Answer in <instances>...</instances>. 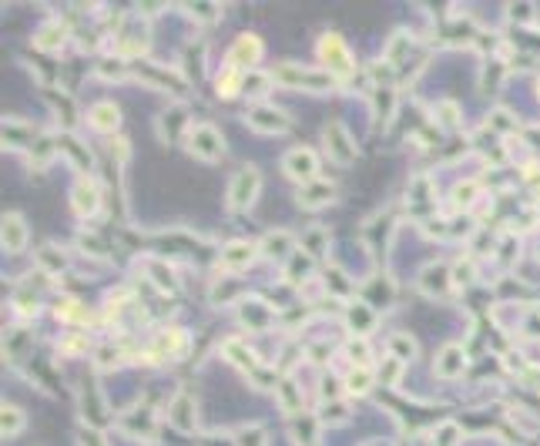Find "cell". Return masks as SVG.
<instances>
[{"instance_id":"277c9868","label":"cell","mask_w":540,"mask_h":446,"mask_svg":"<svg viewBox=\"0 0 540 446\" xmlns=\"http://www.w3.org/2000/svg\"><path fill=\"white\" fill-rule=\"evenodd\" d=\"M188 151H192L195 158L215 161V158L225 151V141H222V135L215 131L212 124H195L192 131H188Z\"/></svg>"},{"instance_id":"d6a6232c","label":"cell","mask_w":540,"mask_h":446,"mask_svg":"<svg viewBox=\"0 0 540 446\" xmlns=\"http://www.w3.org/2000/svg\"><path fill=\"white\" fill-rule=\"evenodd\" d=\"M406 54V34H396V38L389 40V47H386V60L389 64H400Z\"/></svg>"},{"instance_id":"d590c367","label":"cell","mask_w":540,"mask_h":446,"mask_svg":"<svg viewBox=\"0 0 540 446\" xmlns=\"http://www.w3.org/2000/svg\"><path fill=\"white\" fill-rule=\"evenodd\" d=\"M346 352L352 356V363H356V366H359V369H366V356H369V349H366V342H363V339L349 342V346H346Z\"/></svg>"},{"instance_id":"836d02e7","label":"cell","mask_w":540,"mask_h":446,"mask_svg":"<svg viewBox=\"0 0 540 446\" xmlns=\"http://www.w3.org/2000/svg\"><path fill=\"white\" fill-rule=\"evenodd\" d=\"M309 262L306 255H292L289 258V282H299V279H306V272H309Z\"/></svg>"},{"instance_id":"4316f807","label":"cell","mask_w":540,"mask_h":446,"mask_svg":"<svg viewBox=\"0 0 540 446\" xmlns=\"http://www.w3.org/2000/svg\"><path fill=\"white\" fill-rule=\"evenodd\" d=\"M0 429H3V436H17L20 429H24V413L17 406H3L0 413Z\"/></svg>"},{"instance_id":"60d3db41","label":"cell","mask_w":540,"mask_h":446,"mask_svg":"<svg viewBox=\"0 0 540 446\" xmlns=\"http://www.w3.org/2000/svg\"><path fill=\"white\" fill-rule=\"evenodd\" d=\"M195 17L198 20H215L218 17V7H215V3H195Z\"/></svg>"},{"instance_id":"30bf717a","label":"cell","mask_w":540,"mask_h":446,"mask_svg":"<svg viewBox=\"0 0 540 446\" xmlns=\"http://www.w3.org/2000/svg\"><path fill=\"white\" fill-rule=\"evenodd\" d=\"M255 255H259V245H252V242H231V245L222 249V269H229V272L249 269L252 262H255Z\"/></svg>"},{"instance_id":"6da1fadb","label":"cell","mask_w":540,"mask_h":446,"mask_svg":"<svg viewBox=\"0 0 540 446\" xmlns=\"http://www.w3.org/2000/svg\"><path fill=\"white\" fill-rule=\"evenodd\" d=\"M259 188H262V178L255 168H242L235 172V178L229 181V208L231 212H245L252 208V201L259 198Z\"/></svg>"},{"instance_id":"e0dca14e","label":"cell","mask_w":540,"mask_h":446,"mask_svg":"<svg viewBox=\"0 0 540 446\" xmlns=\"http://www.w3.org/2000/svg\"><path fill=\"white\" fill-rule=\"evenodd\" d=\"M88 121H91V128H97V131H117V124H121V115H117V108L111 104V101H101V104H95L91 108V115H88Z\"/></svg>"},{"instance_id":"f1b7e54d","label":"cell","mask_w":540,"mask_h":446,"mask_svg":"<svg viewBox=\"0 0 540 446\" xmlns=\"http://www.w3.org/2000/svg\"><path fill=\"white\" fill-rule=\"evenodd\" d=\"M152 279H154V286H158V289H168V292L178 289L174 272L168 269V265H161V262H152Z\"/></svg>"},{"instance_id":"7402d4cb","label":"cell","mask_w":540,"mask_h":446,"mask_svg":"<svg viewBox=\"0 0 540 446\" xmlns=\"http://www.w3.org/2000/svg\"><path fill=\"white\" fill-rule=\"evenodd\" d=\"M349 326H352V332H359V336H366L369 329H373V322H376V312L369 309L366 302H356V306H349Z\"/></svg>"},{"instance_id":"ee69618b","label":"cell","mask_w":540,"mask_h":446,"mask_svg":"<svg viewBox=\"0 0 540 446\" xmlns=\"http://www.w3.org/2000/svg\"><path fill=\"white\" fill-rule=\"evenodd\" d=\"M40 262H44V265H47L51 272H60V269H64V258L51 255V249H44V252H40Z\"/></svg>"},{"instance_id":"4fadbf2b","label":"cell","mask_w":540,"mask_h":446,"mask_svg":"<svg viewBox=\"0 0 540 446\" xmlns=\"http://www.w3.org/2000/svg\"><path fill=\"white\" fill-rule=\"evenodd\" d=\"M332 198H336V188H332L329 181H319V178L299 188V205H302V208H322Z\"/></svg>"},{"instance_id":"83f0119b","label":"cell","mask_w":540,"mask_h":446,"mask_svg":"<svg viewBox=\"0 0 540 446\" xmlns=\"http://www.w3.org/2000/svg\"><path fill=\"white\" fill-rule=\"evenodd\" d=\"M58 315L64 319V322H88V309H84L77 299H60Z\"/></svg>"},{"instance_id":"b9f144b4","label":"cell","mask_w":540,"mask_h":446,"mask_svg":"<svg viewBox=\"0 0 540 446\" xmlns=\"http://www.w3.org/2000/svg\"><path fill=\"white\" fill-rule=\"evenodd\" d=\"M101 74H104V78H124V60H115V64L104 60V64H101Z\"/></svg>"},{"instance_id":"f546056e","label":"cell","mask_w":540,"mask_h":446,"mask_svg":"<svg viewBox=\"0 0 540 446\" xmlns=\"http://www.w3.org/2000/svg\"><path fill=\"white\" fill-rule=\"evenodd\" d=\"M58 148H64V151H67V155L74 158V161L81 165V168H91V155H84V148L77 144L74 138H64V141H60Z\"/></svg>"},{"instance_id":"f35d334b","label":"cell","mask_w":540,"mask_h":446,"mask_svg":"<svg viewBox=\"0 0 540 446\" xmlns=\"http://www.w3.org/2000/svg\"><path fill=\"white\" fill-rule=\"evenodd\" d=\"M101 369H108V366H117V349H111V346H101L97 349V359H95Z\"/></svg>"},{"instance_id":"8fae6325","label":"cell","mask_w":540,"mask_h":446,"mask_svg":"<svg viewBox=\"0 0 540 446\" xmlns=\"http://www.w3.org/2000/svg\"><path fill=\"white\" fill-rule=\"evenodd\" d=\"M0 242H3V249L7 252H24V245H27V225H24V218L20 215H3V229H0Z\"/></svg>"},{"instance_id":"5b68a950","label":"cell","mask_w":540,"mask_h":446,"mask_svg":"<svg viewBox=\"0 0 540 446\" xmlns=\"http://www.w3.org/2000/svg\"><path fill=\"white\" fill-rule=\"evenodd\" d=\"M249 124L255 131H262V135H282V131H289V115H282L279 108H272V104H255L249 115Z\"/></svg>"},{"instance_id":"d6986e66","label":"cell","mask_w":540,"mask_h":446,"mask_svg":"<svg viewBox=\"0 0 540 446\" xmlns=\"http://www.w3.org/2000/svg\"><path fill=\"white\" fill-rule=\"evenodd\" d=\"M31 141H34V131L24 121H17V117L3 121V144L7 148H20V144H31Z\"/></svg>"},{"instance_id":"44dd1931","label":"cell","mask_w":540,"mask_h":446,"mask_svg":"<svg viewBox=\"0 0 540 446\" xmlns=\"http://www.w3.org/2000/svg\"><path fill=\"white\" fill-rule=\"evenodd\" d=\"M450 282H453V275L443 269V265H429L423 272V292L426 295H443L450 289Z\"/></svg>"},{"instance_id":"ba28073f","label":"cell","mask_w":540,"mask_h":446,"mask_svg":"<svg viewBox=\"0 0 540 446\" xmlns=\"http://www.w3.org/2000/svg\"><path fill=\"white\" fill-rule=\"evenodd\" d=\"M71 205H74V212L81 218H88V215H95L101 208V188H97L91 178H81L74 185V195H71Z\"/></svg>"},{"instance_id":"3957f363","label":"cell","mask_w":540,"mask_h":446,"mask_svg":"<svg viewBox=\"0 0 540 446\" xmlns=\"http://www.w3.org/2000/svg\"><path fill=\"white\" fill-rule=\"evenodd\" d=\"M319 58L329 67V74L346 78L349 71H352V54H349V47L343 44L339 34H326V38L319 40Z\"/></svg>"},{"instance_id":"8d00e7d4","label":"cell","mask_w":540,"mask_h":446,"mask_svg":"<svg viewBox=\"0 0 540 446\" xmlns=\"http://www.w3.org/2000/svg\"><path fill=\"white\" fill-rule=\"evenodd\" d=\"M238 446H265L262 429H242V433H238Z\"/></svg>"},{"instance_id":"7a4b0ae2","label":"cell","mask_w":540,"mask_h":446,"mask_svg":"<svg viewBox=\"0 0 540 446\" xmlns=\"http://www.w3.org/2000/svg\"><path fill=\"white\" fill-rule=\"evenodd\" d=\"M272 81H279L286 88H302L306 84L309 91H326V88H332V74H316V71L295 67V64H279L272 71Z\"/></svg>"},{"instance_id":"5bb4252c","label":"cell","mask_w":540,"mask_h":446,"mask_svg":"<svg viewBox=\"0 0 540 446\" xmlns=\"http://www.w3.org/2000/svg\"><path fill=\"white\" fill-rule=\"evenodd\" d=\"M433 369H436V376H443V379H457V376H463V369H466V356H463L460 346H446V349H440Z\"/></svg>"},{"instance_id":"52a82bcc","label":"cell","mask_w":540,"mask_h":446,"mask_svg":"<svg viewBox=\"0 0 540 446\" xmlns=\"http://www.w3.org/2000/svg\"><path fill=\"white\" fill-rule=\"evenodd\" d=\"M282 168H286V175H292L295 181L309 185V181H316L319 161H316V155H312L309 148H292L289 155H286V161H282Z\"/></svg>"},{"instance_id":"2e32d148","label":"cell","mask_w":540,"mask_h":446,"mask_svg":"<svg viewBox=\"0 0 540 446\" xmlns=\"http://www.w3.org/2000/svg\"><path fill=\"white\" fill-rule=\"evenodd\" d=\"M185 346H188V336L178 332V329H168L154 339V356H161V359H178V356L185 352Z\"/></svg>"},{"instance_id":"484cf974","label":"cell","mask_w":540,"mask_h":446,"mask_svg":"<svg viewBox=\"0 0 540 446\" xmlns=\"http://www.w3.org/2000/svg\"><path fill=\"white\" fill-rule=\"evenodd\" d=\"M389 356H393V359H400V363H406V359H413V356H416V342H413L409 336H403V332H396V336L389 339Z\"/></svg>"},{"instance_id":"603a6c76","label":"cell","mask_w":540,"mask_h":446,"mask_svg":"<svg viewBox=\"0 0 540 446\" xmlns=\"http://www.w3.org/2000/svg\"><path fill=\"white\" fill-rule=\"evenodd\" d=\"M222 349H225V356H229V359H231V363H235L238 369H245V372H255V369H259V363L252 359V349H245V346H242L238 339H229V342H225Z\"/></svg>"},{"instance_id":"f6af8a7d","label":"cell","mask_w":540,"mask_h":446,"mask_svg":"<svg viewBox=\"0 0 540 446\" xmlns=\"http://www.w3.org/2000/svg\"><path fill=\"white\" fill-rule=\"evenodd\" d=\"M84 446H101V440H97V433H84Z\"/></svg>"},{"instance_id":"ab89813d","label":"cell","mask_w":540,"mask_h":446,"mask_svg":"<svg viewBox=\"0 0 540 446\" xmlns=\"http://www.w3.org/2000/svg\"><path fill=\"white\" fill-rule=\"evenodd\" d=\"M473 198H477V185H473V181H466V185H460V188H457V205H463V208H466Z\"/></svg>"},{"instance_id":"7bdbcfd3","label":"cell","mask_w":540,"mask_h":446,"mask_svg":"<svg viewBox=\"0 0 540 446\" xmlns=\"http://www.w3.org/2000/svg\"><path fill=\"white\" fill-rule=\"evenodd\" d=\"M436 446H457V427H453V423H446V427L440 429V440H436Z\"/></svg>"},{"instance_id":"9c48e42d","label":"cell","mask_w":540,"mask_h":446,"mask_svg":"<svg viewBox=\"0 0 540 446\" xmlns=\"http://www.w3.org/2000/svg\"><path fill=\"white\" fill-rule=\"evenodd\" d=\"M259 58H262V40L255 38V34H242V38L231 44V51H229V64H231V67H252Z\"/></svg>"},{"instance_id":"4dcf8cb0","label":"cell","mask_w":540,"mask_h":446,"mask_svg":"<svg viewBox=\"0 0 540 446\" xmlns=\"http://www.w3.org/2000/svg\"><path fill=\"white\" fill-rule=\"evenodd\" d=\"M272 84V74L265 78V74H245V91H249L252 97H262L265 91H269Z\"/></svg>"},{"instance_id":"8992f818","label":"cell","mask_w":540,"mask_h":446,"mask_svg":"<svg viewBox=\"0 0 540 446\" xmlns=\"http://www.w3.org/2000/svg\"><path fill=\"white\" fill-rule=\"evenodd\" d=\"M326 151L336 165H352V161H356V141H352L346 128L336 124V121L326 128Z\"/></svg>"},{"instance_id":"7c38bea8","label":"cell","mask_w":540,"mask_h":446,"mask_svg":"<svg viewBox=\"0 0 540 446\" xmlns=\"http://www.w3.org/2000/svg\"><path fill=\"white\" fill-rule=\"evenodd\" d=\"M168 420H172L174 429L192 433V429H195V399H192V396L178 393V396L172 399V406H168Z\"/></svg>"},{"instance_id":"9a60e30c","label":"cell","mask_w":540,"mask_h":446,"mask_svg":"<svg viewBox=\"0 0 540 446\" xmlns=\"http://www.w3.org/2000/svg\"><path fill=\"white\" fill-rule=\"evenodd\" d=\"M363 302H366L369 309H386L389 302H393V282L383 279V275H376V279H369V286L363 289Z\"/></svg>"},{"instance_id":"74e56055","label":"cell","mask_w":540,"mask_h":446,"mask_svg":"<svg viewBox=\"0 0 540 446\" xmlns=\"http://www.w3.org/2000/svg\"><path fill=\"white\" fill-rule=\"evenodd\" d=\"M440 124H443V128H457V124H460L457 104H440Z\"/></svg>"},{"instance_id":"ffe728a7","label":"cell","mask_w":540,"mask_h":446,"mask_svg":"<svg viewBox=\"0 0 540 446\" xmlns=\"http://www.w3.org/2000/svg\"><path fill=\"white\" fill-rule=\"evenodd\" d=\"M64 38H67V31L60 24H44L38 34H34V47L38 51H60Z\"/></svg>"},{"instance_id":"d4e9b609","label":"cell","mask_w":540,"mask_h":446,"mask_svg":"<svg viewBox=\"0 0 540 446\" xmlns=\"http://www.w3.org/2000/svg\"><path fill=\"white\" fill-rule=\"evenodd\" d=\"M238 88H245V74L238 71V67H225L222 74H218V94L222 97H231V94H238Z\"/></svg>"},{"instance_id":"e575fe53","label":"cell","mask_w":540,"mask_h":446,"mask_svg":"<svg viewBox=\"0 0 540 446\" xmlns=\"http://www.w3.org/2000/svg\"><path fill=\"white\" fill-rule=\"evenodd\" d=\"M47 97H51V104L64 115V124H74V104H71V97H58V94H47Z\"/></svg>"},{"instance_id":"cb8c5ba5","label":"cell","mask_w":540,"mask_h":446,"mask_svg":"<svg viewBox=\"0 0 540 446\" xmlns=\"http://www.w3.org/2000/svg\"><path fill=\"white\" fill-rule=\"evenodd\" d=\"M275 396H279V403L286 413H299L302 409V396H299V389L292 379H279V386H275Z\"/></svg>"},{"instance_id":"ac0fdd59","label":"cell","mask_w":540,"mask_h":446,"mask_svg":"<svg viewBox=\"0 0 540 446\" xmlns=\"http://www.w3.org/2000/svg\"><path fill=\"white\" fill-rule=\"evenodd\" d=\"M262 255H269V258H279V262H286V258H292V235L289 232H269L265 238H262Z\"/></svg>"},{"instance_id":"1f68e13d","label":"cell","mask_w":540,"mask_h":446,"mask_svg":"<svg viewBox=\"0 0 540 446\" xmlns=\"http://www.w3.org/2000/svg\"><path fill=\"white\" fill-rule=\"evenodd\" d=\"M369 383H373L369 369H356V372H349L346 389H349V393H366V389H369Z\"/></svg>"}]
</instances>
